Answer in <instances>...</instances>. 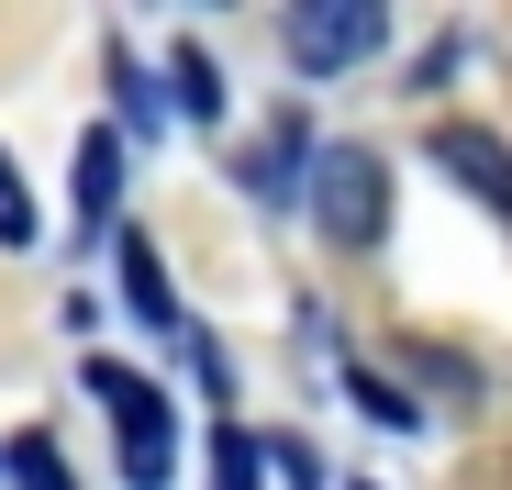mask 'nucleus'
<instances>
[{
    "instance_id": "1",
    "label": "nucleus",
    "mask_w": 512,
    "mask_h": 490,
    "mask_svg": "<svg viewBox=\"0 0 512 490\" xmlns=\"http://www.w3.org/2000/svg\"><path fill=\"white\" fill-rule=\"evenodd\" d=\"M301 201H312V223L334 245H379L390 234V168H379L368 145H323L312 179H301Z\"/></svg>"
},
{
    "instance_id": "2",
    "label": "nucleus",
    "mask_w": 512,
    "mask_h": 490,
    "mask_svg": "<svg viewBox=\"0 0 512 490\" xmlns=\"http://www.w3.org/2000/svg\"><path fill=\"white\" fill-rule=\"evenodd\" d=\"M90 390L112 401V424H123V479L134 490H167V479H179V424H167V401L134 368H112V357H90Z\"/></svg>"
},
{
    "instance_id": "3",
    "label": "nucleus",
    "mask_w": 512,
    "mask_h": 490,
    "mask_svg": "<svg viewBox=\"0 0 512 490\" xmlns=\"http://www.w3.org/2000/svg\"><path fill=\"white\" fill-rule=\"evenodd\" d=\"M279 45H290L301 78H334V67H357V56L390 45V12L379 0H301V12L279 23Z\"/></svg>"
},
{
    "instance_id": "4",
    "label": "nucleus",
    "mask_w": 512,
    "mask_h": 490,
    "mask_svg": "<svg viewBox=\"0 0 512 490\" xmlns=\"http://www.w3.org/2000/svg\"><path fill=\"white\" fill-rule=\"evenodd\" d=\"M435 168H446L479 212L512 223V145H501V134H479V123H435Z\"/></svg>"
},
{
    "instance_id": "5",
    "label": "nucleus",
    "mask_w": 512,
    "mask_h": 490,
    "mask_svg": "<svg viewBox=\"0 0 512 490\" xmlns=\"http://www.w3.org/2000/svg\"><path fill=\"white\" fill-rule=\"evenodd\" d=\"M301 168H312V134H301V112H279V123H268V145H245V168H234V179H245L256 201H290V190H301Z\"/></svg>"
},
{
    "instance_id": "6",
    "label": "nucleus",
    "mask_w": 512,
    "mask_h": 490,
    "mask_svg": "<svg viewBox=\"0 0 512 490\" xmlns=\"http://www.w3.org/2000/svg\"><path fill=\"white\" fill-rule=\"evenodd\" d=\"M112 190H123V134H112V123H90V134H78V212L112 223Z\"/></svg>"
},
{
    "instance_id": "7",
    "label": "nucleus",
    "mask_w": 512,
    "mask_h": 490,
    "mask_svg": "<svg viewBox=\"0 0 512 490\" xmlns=\"http://www.w3.org/2000/svg\"><path fill=\"white\" fill-rule=\"evenodd\" d=\"M167 112H190V123H223V67L201 56V45H179L167 56V90H156Z\"/></svg>"
},
{
    "instance_id": "8",
    "label": "nucleus",
    "mask_w": 512,
    "mask_h": 490,
    "mask_svg": "<svg viewBox=\"0 0 512 490\" xmlns=\"http://www.w3.org/2000/svg\"><path fill=\"white\" fill-rule=\"evenodd\" d=\"M123 301H134L145 323H179V301H167V268H156V245H145V234H123Z\"/></svg>"
},
{
    "instance_id": "9",
    "label": "nucleus",
    "mask_w": 512,
    "mask_h": 490,
    "mask_svg": "<svg viewBox=\"0 0 512 490\" xmlns=\"http://www.w3.org/2000/svg\"><path fill=\"white\" fill-rule=\"evenodd\" d=\"M346 401H357V413H379V424H401V435L423 424V413H412V390H401V379H379V368H346Z\"/></svg>"
},
{
    "instance_id": "10",
    "label": "nucleus",
    "mask_w": 512,
    "mask_h": 490,
    "mask_svg": "<svg viewBox=\"0 0 512 490\" xmlns=\"http://www.w3.org/2000/svg\"><path fill=\"white\" fill-rule=\"evenodd\" d=\"M112 101H123V123H134V134H156V123H167V101H156V78H145V67H134L123 45H112Z\"/></svg>"
},
{
    "instance_id": "11",
    "label": "nucleus",
    "mask_w": 512,
    "mask_h": 490,
    "mask_svg": "<svg viewBox=\"0 0 512 490\" xmlns=\"http://www.w3.org/2000/svg\"><path fill=\"white\" fill-rule=\"evenodd\" d=\"M256 468H268L279 490H323V457H312L301 435H256Z\"/></svg>"
},
{
    "instance_id": "12",
    "label": "nucleus",
    "mask_w": 512,
    "mask_h": 490,
    "mask_svg": "<svg viewBox=\"0 0 512 490\" xmlns=\"http://www.w3.org/2000/svg\"><path fill=\"white\" fill-rule=\"evenodd\" d=\"M212 490H256V435H245V424L212 435Z\"/></svg>"
},
{
    "instance_id": "13",
    "label": "nucleus",
    "mask_w": 512,
    "mask_h": 490,
    "mask_svg": "<svg viewBox=\"0 0 512 490\" xmlns=\"http://www.w3.org/2000/svg\"><path fill=\"white\" fill-rule=\"evenodd\" d=\"M0 245H34V201H23V179H12V156H0Z\"/></svg>"
},
{
    "instance_id": "14",
    "label": "nucleus",
    "mask_w": 512,
    "mask_h": 490,
    "mask_svg": "<svg viewBox=\"0 0 512 490\" xmlns=\"http://www.w3.org/2000/svg\"><path fill=\"white\" fill-rule=\"evenodd\" d=\"M357 490H379V479H357Z\"/></svg>"
}]
</instances>
